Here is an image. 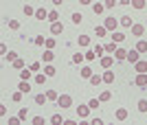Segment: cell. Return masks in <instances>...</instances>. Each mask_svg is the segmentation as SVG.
Segmentation results:
<instances>
[{"instance_id":"cell-1","label":"cell","mask_w":147,"mask_h":125,"mask_svg":"<svg viewBox=\"0 0 147 125\" xmlns=\"http://www.w3.org/2000/svg\"><path fill=\"white\" fill-rule=\"evenodd\" d=\"M59 110H66V108H73V97L70 94H59V99L55 101Z\"/></svg>"},{"instance_id":"cell-2","label":"cell","mask_w":147,"mask_h":125,"mask_svg":"<svg viewBox=\"0 0 147 125\" xmlns=\"http://www.w3.org/2000/svg\"><path fill=\"white\" fill-rule=\"evenodd\" d=\"M99 64H101V68L108 70L114 66V55H103V57H99Z\"/></svg>"},{"instance_id":"cell-3","label":"cell","mask_w":147,"mask_h":125,"mask_svg":"<svg viewBox=\"0 0 147 125\" xmlns=\"http://www.w3.org/2000/svg\"><path fill=\"white\" fill-rule=\"evenodd\" d=\"M134 86L136 88H145L147 86V73H138V75L134 77Z\"/></svg>"},{"instance_id":"cell-4","label":"cell","mask_w":147,"mask_h":125,"mask_svg":"<svg viewBox=\"0 0 147 125\" xmlns=\"http://www.w3.org/2000/svg\"><path fill=\"white\" fill-rule=\"evenodd\" d=\"M103 26L108 29V31H117L119 20H114V18H105V20H103Z\"/></svg>"},{"instance_id":"cell-5","label":"cell","mask_w":147,"mask_h":125,"mask_svg":"<svg viewBox=\"0 0 147 125\" xmlns=\"http://www.w3.org/2000/svg\"><path fill=\"white\" fill-rule=\"evenodd\" d=\"M138 59H141V53H138V50H136V48L127 50V59H125V62H129V64H136V62H138Z\"/></svg>"},{"instance_id":"cell-6","label":"cell","mask_w":147,"mask_h":125,"mask_svg":"<svg viewBox=\"0 0 147 125\" xmlns=\"http://www.w3.org/2000/svg\"><path fill=\"white\" fill-rule=\"evenodd\" d=\"M51 33H53V35H61V33H64V24H61L59 20H57V22H51Z\"/></svg>"},{"instance_id":"cell-7","label":"cell","mask_w":147,"mask_h":125,"mask_svg":"<svg viewBox=\"0 0 147 125\" xmlns=\"http://www.w3.org/2000/svg\"><path fill=\"white\" fill-rule=\"evenodd\" d=\"M90 110H92V108L88 106V103L79 106V108H77V114H79V119H88V114H90Z\"/></svg>"},{"instance_id":"cell-8","label":"cell","mask_w":147,"mask_h":125,"mask_svg":"<svg viewBox=\"0 0 147 125\" xmlns=\"http://www.w3.org/2000/svg\"><path fill=\"white\" fill-rule=\"evenodd\" d=\"M143 33H145V26H143L141 22H134V24H132V35H136V38H141Z\"/></svg>"},{"instance_id":"cell-9","label":"cell","mask_w":147,"mask_h":125,"mask_svg":"<svg viewBox=\"0 0 147 125\" xmlns=\"http://www.w3.org/2000/svg\"><path fill=\"white\" fill-rule=\"evenodd\" d=\"M114 59H117V62H125V59H127V50L119 46V48L114 50Z\"/></svg>"},{"instance_id":"cell-10","label":"cell","mask_w":147,"mask_h":125,"mask_svg":"<svg viewBox=\"0 0 147 125\" xmlns=\"http://www.w3.org/2000/svg\"><path fill=\"white\" fill-rule=\"evenodd\" d=\"M119 24L125 26V29H132V24H134V18H132V15H123V18L119 20Z\"/></svg>"},{"instance_id":"cell-11","label":"cell","mask_w":147,"mask_h":125,"mask_svg":"<svg viewBox=\"0 0 147 125\" xmlns=\"http://www.w3.org/2000/svg\"><path fill=\"white\" fill-rule=\"evenodd\" d=\"M33 77H35V73H33L31 68H24V70H20V79H24V81H31Z\"/></svg>"},{"instance_id":"cell-12","label":"cell","mask_w":147,"mask_h":125,"mask_svg":"<svg viewBox=\"0 0 147 125\" xmlns=\"http://www.w3.org/2000/svg\"><path fill=\"white\" fill-rule=\"evenodd\" d=\"M46 79H49V75H46V73H35V77H33V81H35L37 86H44V83H46Z\"/></svg>"},{"instance_id":"cell-13","label":"cell","mask_w":147,"mask_h":125,"mask_svg":"<svg viewBox=\"0 0 147 125\" xmlns=\"http://www.w3.org/2000/svg\"><path fill=\"white\" fill-rule=\"evenodd\" d=\"M114 119H117V121H127V110H125V108H117Z\"/></svg>"},{"instance_id":"cell-14","label":"cell","mask_w":147,"mask_h":125,"mask_svg":"<svg viewBox=\"0 0 147 125\" xmlns=\"http://www.w3.org/2000/svg\"><path fill=\"white\" fill-rule=\"evenodd\" d=\"M53 59H55V53H53L51 48H46V50H44V55H42V62L44 64H51Z\"/></svg>"},{"instance_id":"cell-15","label":"cell","mask_w":147,"mask_h":125,"mask_svg":"<svg viewBox=\"0 0 147 125\" xmlns=\"http://www.w3.org/2000/svg\"><path fill=\"white\" fill-rule=\"evenodd\" d=\"M114 79H117V77H114V70H105L103 73V83H114Z\"/></svg>"},{"instance_id":"cell-16","label":"cell","mask_w":147,"mask_h":125,"mask_svg":"<svg viewBox=\"0 0 147 125\" xmlns=\"http://www.w3.org/2000/svg\"><path fill=\"white\" fill-rule=\"evenodd\" d=\"M35 20H49V9H35Z\"/></svg>"},{"instance_id":"cell-17","label":"cell","mask_w":147,"mask_h":125,"mask_svg":"<svg viewBox=\"0 0 147 125\" xmlns=\"http://www.w3.org/2000/svg\"><path fill=\"white\" fill-rule=\"evenodd\" d=\"M134 70L136 73H147V62L145 59H138V62L134 64Z\"/></svg>"},{"instance_id":"cell-18","label":"cell","mask_w":147,"mask_h":125,"mask_svg":"<svg viewBox=\"0 0 147 125\" xmlns=\"http://www.w3.org/2000/svg\"><path fill=\"white\" fill-rule=\"evenodd\" d=\"M103 11H105V5H101V2H92V13H94V15H101Z\"/></svg>"},{"instance_id":"cell-19","label":"cell","mask_w":147,"mask_h":125,"mask_svg":"<svg viewBox=\"0 0 147 125\" xmlns=\"http://www.w3.org/2000/svg\"><path fill=\"white\" fill-rule=\"evenodd\" d=\"M37 103V106H46V101H49V97H46V92H40V94H35V99H33Z\"/></svg>"},{"instance_id":"cell-20","label":"cell","mask_w":147,"mask_h":125,"mask_svg":"<svg viewBox=\"0 0 147 125\" xmlns=\"http://www.w3.org/2000/svg\"><path fill=\"white\" fill-rule=\"evenodd\" d=\"M112 42H117V44H121L123 40H125V33H121V31H112Z\"/></svg>"},{"instance_id":"cell-21","label":"cell","mask_w":147,"mask_h":125,"mask_svg":"<svg viewBox=\"0 0 147 125\" xmlns=\"http://www.w3.org/2000/svg\"><path fill=\"white\" fill-rule=\"evenodd\" d=\"M18 90H22L24 94H29V92H31V83H29V81H24V79H20V83H18Z\"/></svg>"},{"instance_id":"cell-22","label":"cell","mask_w":147,"mask_h":125,"mask_svg":"<svg viewBox=\"0 0 147 125\" xmlns=\"http://www.w3.org/2000/svg\"><path fill=\"white\" fill-rule=\"evenodd\" d=\"M11 66H13L16 70H24V68H26V64H24V59H22V57H18V59H16Z\"/></svg>"},{"instance_id":"cell-23","label":"cell","mask_w":147,"mask_h":125,"mask_svg":"<svg viewBox=\"0 0 147 125\" xmlns=\"http://www.w3.org/2000/svg\"><path fill=\"white\" fill-rule=\"evenodd\" d=\"M88 81H90V86H94V88H97L99 83L103 81V75H92L90 79H88Z\"/></svg>"},{"instance_id":"cell-24","label":"cell","mask_w":147,"mask_h":125,"mask_svg":"<svg viewBox=\"0 0 147 125\" xmlns=\"http://www.w3.org/2000/svg\"><path fill=\"white\" fill-rule=\"evenodd\" d=\"M81 77H84V79H90L92 75H94V73H92V68L90 66H84V68H81V73H79Z\"/></svg>"},{"instance_id":"cell-25","label":"cell","mask_w":147,"mask_h":125,"mask_svg":"<svg viewBox=\"0 0 147 125\" xmlns=\"http://www.w3.org/2000/svg\"><path fill=\"white\" fill-rule=\"evenodd\" d=\"M136 50H138L141 55L147 53V42H145V40H138V42H136Z\"/></svg>"},{"instance_id":"cell-26","label":"cell","mask_w":147,"mask_h":125,"mask_svg":"<svg viewBox=\"0 0 147 125\" xmlns=\"http://www.w3.org/2000/svg\"><path fill=\"white\" fill-rule=\"evenodd\" d=\"M44 73L49 77H55L57 75V70H55V66H51V64H44Z\"/></svg>"},{"instance_id":"cell-27","label":"cell","mask_w":147,"mask_h":125,"mask_svg":"<svg viewBox=\"0 0 147 125\" xmlns=\"http://www.w3.org/2000/svg\"><path fill=\"white\" fill-rule=\"evenodd\" d=\"M105 33H108V29H105L103 24H99V26H94V35H97V38H103Z\"/></svg>"},{"instance_id":"cell-28","label":"cell","mask_w":147,"mask_h":125,"mask_svg":"<svg viewBox=\"0 0 147 125\" xmlns=\"http://www.w3.org/2000/svg\"><path fill=\"white\" fill-rule=\"evenodd\" d=\"M117 48H119V46H117V42H112V40H110L108 44H105V53H110V55H114V50H117Z\"/></svg>"},{"instance_id":"cell-29","label":"cell","mask_w":147,"mask_h":125,"mask_svg":"<svg viewBox=\"0 0 147 125\" xmlns=\"http://www.w3.org/2000/svg\"><path fill=\"white\" fill-rule=\"evenodd\" d=\"M84 59H86V53H75L73 55V64H84Z\"/></svg>"},{"instance_id":"cell-30","label":"cell","mask_w":147,"mask_h":125,"mask_svg":"<svg viewBox=\"0 0 147 125\" xmlns=\"http://www.w3.org/2000/svg\"><path fill=\"white\" fill-rule=\"evenodd\" d=\"M5 59H7V62H9V64H13V62H16V59H18V53H16V50H9V53H7V55H5Z\"/></svg>"},{"instance_id":"cell-31","label":"cell","mask_w":147,"mask_h":125,"mask_svg":"<svg viewBox=\"0 0 147 125\" xmlns=\"http://www.w3.org/2000/svg\"><path fill=\"white\" fill-rule=\"evenodd\" d=\"M99 99H101V103H105V101L112 99V92H110V90H103V92L99 94Z\"/></svg>"},{"instance_id":"cell-32","label":"cell","mask_w":147,"mask_h":125,"mask_svg":"<svg viewBox=\"0 0 147 125\" xmlns=\"http://www.w3.org/2000/svg\"><path fill=\"white\" fill-rule=\"evenodd\" d=\"M46 97H49V101H57L59 99V92L57 90H46Z\"/></svg>"},{"instance_id":"cell-33","label":"cell","mask_w":147,"mask_h":125,"mask_svg":"<svg viewBox=\"0 0 147 125\" xmlns=\"http://www.w3.org/2000/svg\"><path fill=\"white\" fill-rule=\"evenodd\" d=\"M22 11H24L26 18H29V15H35V9H33L31 5H24V7H22Z\"/></svg>"},{"instance_id":"cell-34","label":"cell","mask_w":147,"mask_h":125,"mask_svg":"<svg viewBox=\"0 0 147 125\" xmlns=\"http://www.w3.org/2000/svg\"><path fill=\"white\" fill-rule=\"evenodd\" d=\"M22 94H24L22 90H18V92H13V94H11V101H13V103H20V101H22Z\"/></svg>"},{"instance_id":"cell-35","label":"cell","mask_w":147,"mask_h":125,"mask_svg":"<svg viewBox=\"0 0 147 125\" xmlns=\"http://www.w3.org/2000/svg\"><path fill=\"white\" fill-rule=\"evenodd\" d=\"M51 123H53V125H59V123H64V119H61V114H53V116H51Z\"/></svg>"},{"instance_id":"cell-36","label":"cell","mask_w":147,"mask_h":125,"mask_svg":"<svg viewBox=\"0 0 147 125\" xmlns=\"http://www.w3.org/2000/svg\"><path fill=\"white\" fill-rule=\"evenodd\" d=\"M33 44H35V46H44V44H46L44 35H35V38H33Z\"/></svg>"},{"instance_id":"cell-37","label":"cell","mask_w":147,"mask_h":125,"mask_svg":"<svg viewBox=\"0 0 147 125\" xmlns=\"http://www.w3.org/2000/svg\"><path fill=\"white\" fill-rule=\"evenodd\" d=\"M77 42H79V46H88V44H90V38H88V35H79Z\"/></svg>"},{"instance_id":"cell-38","label":"cell","mask_w":147,"mask_h":125,"mask_svg":"<svg viewBox=\"0 0 147 125\" xmlns=\"http://www.w3.org/2000/svg\"><path fill=\"white\" fill-rule=\"evenodd\" d=\"M145 0H132V7H134V9H145Z\"/></svg>"},{"instance_id":"cell-39","label":"cell","mask_w":147,"mask_h":125,"mask_svg":"<svg viewBox=\"0 0 147 125\" xmlns=\"http://www.w3.org/2000/svg\"><path fill=\"white\" fill-rule=\"evenodd\" d=\"M88 106H90L92 110H97V108L101 106V99H97V97H94V99H90V101H88Z\"/></svg>"},{"instance_id":"cell-40","label":"cell","mask_w":147,"mask_h":125,"mask_svg":"<svg viewBox=\"0 0 147 125\" xmlns=\"http://www.w3.org/2000/svg\"><path fill=\"white\" fill-rule=\"evenodd\" d=\"M57 20H59V13H57L55 9H53V11H49V22H57Z\"/></svg>"},{"instance_id":"cell-41","label":"cell","mask_w":147,"mask_h":125,"mask_svg":"<svg viewBox=\"0 0 147 125\" xmlns=\"http://www.w3.org/2000/svg\"><path fill=\"white\" fill-rule=\"evenodd\" d=\"M136 108H138V112H147V99H141Z\"/></svg>"},{"instance_id":"cell-42","label":"cell","mask_w":147,"mask_h":125,"mask_svg":"<svg viewBox=\"0 0 147 125\" xmlns=\"http://www.w3.org/2000/svg\"><path fill=\"white\" fill-rule=\"evenodd\" d=\"M7 24H9V29H13V31H18V29H20L18 20H7Z\"/></svg>"},{"instance_id":"cell-43","label":"cell","mask_w":147,"mask_h":125,"mask_svg":"<svg viewBox=\"0 0 147 125\" xmlns=\"http://www.w3.org/2000/svg\"><path fill=\"white\" fill-rule=\"evenodd\" d=\"M86 59H88V62H94V59H97V53H94V48H92V50H86Z\"/></svg>"},{"instance_id":"cell-44","label":"cell","mask_w":147,"mask_h":125,"mask_svg":"<svg viewBox=\"0 0 147 125\" xmlns=\"http://www.w3.org/2000/svg\"><path fill=\"white\" fill-rule=\"evenodd\" d=\"M29 68L33 70V73H40V70H42V64H40V62H31Z\"/></svg>"},{"instance_id":"cell-45","label":"cell","mask_w":147,"mask_h":125,"mask_svg":"<svg viewBox=\"0 0 147 125\" xmlns=\"http://www.w3.org/2000/svg\"><path fill=\"white\" fill-rule=\"evenodd\" d=\"M55 38H46V44H44V46H46V48H51V50H53V48H55Z\"/></svg>"},{"instance_id":"cell-46","label":"cell","mask_w":147,"mask_h":125,"mask_svg":"<svg viewBox=\"0 0 147 125\" xmlns=\"http://www.w3.org/2000/svg\"><path fill=\"white\" fill-rule=\"evenodd\" d=\"M94 53H97V57H103V53H105V46L97 44V46H94Z\"/></svg>"},{"instance_id":"cell-47","label":"cell","mask_w":147,"mask_h":125,"mask_svg":"<svg viewBox=\"0 0 147 125\" xmlns=\"http://www.w3.org/2000/svg\"><path fill=\"white\" fill-rule=\"evenodd\" d=\"M81 20H84V15H81V13H73V24H79Z\"/></svg>"},{"instance_id":"cell-48","label":"cell","mask_w":147,"mask_h":125,"mask_svg":"<svg viewBox=\"0 0 147 125\" xmlns=\"http://www.w3.org/2000/svg\"><path fill=\"white\" fill-rule=\"evenodd\" d=\"M31 123H33V125H42V123H44V116H33V119H31Z\"/></svg>"},{"instance_id":"cell-49","label":"cell","mask_w":147,"mask_h":125,"mask_svg":"<svg viewBox=\"0 0 147 125\" xmlns=\"http://www.w3.org/2000/svg\"><path fill=\"white\" fill-rule=\"evenodd\" d=\"M20 121H22L20 116H9V125H18Z\"/></svg>"},{"instance_id":"cell-50","label":"cell","mask_w":147,"mask_h":125,"mask_svg":"<svg viewBox=\"0 0 147 125\" xmlns=\"http://www.w3.org/2000/svg\"><path fill=\"white\" fill-rule=\"evenodd\" d=\"M103 5H105V9H114V5H117V0H105Z\"/></svg>"},{"instance_id":"cell-51","label":"cell","mask_w":147,"mask_h":125,"mask_svg":"<svg viewBox=\"0 0 147 125\" xmlns=\"http://www.w3.org/2000/svg\"><path fill=\"white\" fill-rule=\"evenodd\" d=\"M18 116H20V119H22V121H24L26 116H29V114H26V108H20V112H18Z\"/></svg>"},{"instance_id":"cell-52","label":"cell","mask_w":147,"mask_h":125,"mask_svg":"<svg viewBox=\"0 0 147 125\" xmlns=\"http://www.w3.org/2000/svg\"><path fill=\"white\" fill-rule=\"evenodd\" d=\"M90 125H103V121H101V119H97V116H94V119L90 121Z\"/></svg>"},{"instance_id":"cell-53","label":"cell","mask_w":147,"mask_h":125,"mask_svg":"<svg viewBox=\"0 0 147 125\" xmlns=\"http://www.w3.org/2000/svg\"><path fill=\"white\" fill-rule=\"evenodd\" d=\"M5 114H7V106L2 103V106H0V116H5Z\"/></svg>"},{"instance_id":"cell-54","label":"cell","mask_w":147,"mask_h":125,"mask_svg":"<svg viewBox=\"0 0 147 125\" xmlns=\"http://www.w3.org/2000/svg\"><path fill=\"white\" fill-rule=\"evenodd\" d=\"M119 5H132V0H119Z\"/></svg>"},{"instance_id":"cell-55","label":"cell","mask_w":147,"mask_h":125,"mask_svg":"<svg viewBox=\"0 0 147 125\" xmlns=\"http://www.w3.org/2000/svg\"><path fill=\"white\" fill-rule=\"evenodd\" d=\"M79 5H92V0H79Z\"/></svg>"},{"instance_id":"cell-56","label":"cell","mask_w":147,"mask_h":125,"mask_svg":"<svg viewBox=\"0 0 147 125\" xmlns=\"http://www.w3.org/2000/svg\"><path fill=\"white\" fill-rule=\"evenodd\" d=\"M51 2H53V5H55V7H59L61 2H64V0H51Z\"/></svg>"}]
</instances>
